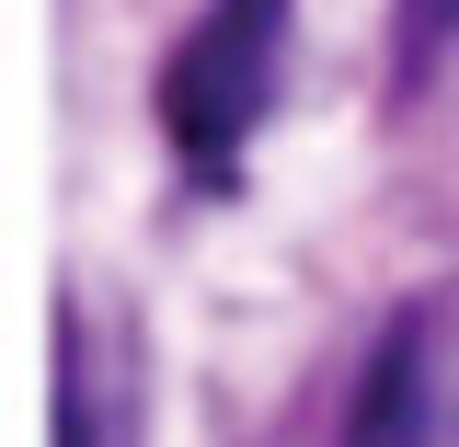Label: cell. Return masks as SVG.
Returning a JSON list of instances; mask_svg holds the SVG:
<instances>
[{
	"mask_svg": "<svg viewBox=\"0 0 459 447\" xmlns=\"http://www.w3.org/2000/svg\"><path fill=\"white\" fill-rule=\"evenodd\" d=\"M276 47H287V0H219V12L172 47L161 126H172V150L207 172V184H230L241 138H253L264 104H276Z\"/></svg>",
	"mask_w": 459,
	"mask_h": 447,
	"instance_id": "6da1fadb",
	"label": "cell"
},
{
	"mask_svg": "<svg viewBox=\"0 0 459 447\" xmlns=\"http://www.w3.org/2000/svg\"><path fill=\"white\" fill-rule=\"evenodd\" d=\"M344 447H437V322L391 310L356 391H344Z\"/></svg>",
	"mask_w": 459,
	"mask_h": 447,
	"instance_id": "7a4b0ae2",
	"label": "cell"
},
{
	"mask_svg": "<svg viewBox=\"0 0 459 447\" xmlns=\"http://www.w3.org/2000/svg\"><path fill=\"white\" fill-rule=\"evenodd\" d=\"M57 447H92V367H81V310H57Z\"/></svg>",
	"mask_w": 459,
	"mask_h": 447,
	"instance_id": "3957f363",
	"label": "cell"
},
{
	"mask_svg": "<svg viewBox=\"0 0 459 447\" xmlns=\"http://www.w3.org/2000/svg\"><path fill=\"white\" fill-rule=\"evenodd\" d=\"M402 23H413V47H437V35H459V0H402Z\"/></svg>",
	"mask_w": 459,
	"mask_h": 447,
	"instance_id": "277c9868",
	"label": "cell"
}]
</instances>
